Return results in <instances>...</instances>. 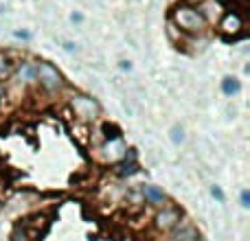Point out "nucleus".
<instances>
[{"label":"nucleus","mask_w":250,"mask_h":241,"mask_svg":"<svg viewBox=\"0 0 250 241\" xmlns=\"http://www.w3.org/2000/svg\"><path fill=\"white\" fill-rule=\"evenodd\" d=\"M73 22H82V16H79V13H73Z\"/></svg>","instance_id":"nucleus-18"},{"label":"nucleus","mask_w":250,"mask_h":241,"mask_svg":"<svg viewBox=\"0 0 250 241\" xmlns=\"http://www.w3.org/2000/svg\"><path fill=\"white\" fill-rule=\"evenodd\" d=\"M211 193H213V198H217L220 202H224V191H222L220 186H211Z\"/></svg>","instance_id":"nucleus-15"},{"label":"nucleus","mask_w":250,"mask_h":241,"mask_svg":"<svg viewBox=\"0 0 250 241\" xmlns=\"http://www.w3.org/2000/svg\"><path fill=\"white\" fill-rule=\"evenodd\" d=\"M11 241H29V233H26V228L18 226V228L11 233Z\"/></svg>","instance_id":"nucleus-13"},{"label":"nucleus","mask_w":250,"mask_h":241,"mask_svg":"<svg viewBox=\"0 0 250 241\" xmlns=\"http://www.w3.org/2000/svg\"><path fill=\"white\" fill-rule=\"evenodd\" d=\"M99 151L105 162H121L125 156H127V145H125L121 134H117V136H110Z\"/></svg>","instance_id":"nucleus-4"},{"label":"nucleus","mask_w":250,"mask_h":241,"mask_svg":"<svg viewBox=\"0 0 250 241\" xmlns=\"http://www.w3.org/2000/svg\"><path fill=\"white\" fill-rule=\"evenodd\" d=\"M242 206L250 208V191H242Z\"/></svg>","instance_id":"nucleus-16"},{"label":"nucleus","mask_w":250,"mask_h":241,"mask_svg":"<svg viewBox=\"0 0 250 241\" xmlns=\"http://www.w3.org/2000/svg\"><path fill=\"white\" fill-rule=\"evenodd\" d=\"M13 70H16L13 60L9 55H4V53H0V79H9L13 75Z\"/></svg>","instance_id":"nucleus-12"},{"label":"nucleus","mask_w":250,"mask_h":241,"mask_svg":"<svg viewBox=\"0 0 250 241\" xmlns=\"http://www.w3.org/2000/svg\"><path fill=\"white\" fill-rule=\"evenodd\" d=\"M121 68H123V70H129L132 66H129V61H121Z\"/></svg>","instance_id":"nucleus-17"},{"label":"nucleus","mask_w":250,"mask_h":241,"mask_svg":"<svg viewBox=\"0 0 250 241\" xmlns=\"http://www.w3.org/2000/svg\"><path fill=\"white\" fill-rule=\"evenodd\" d=\"M129 151V160L127 156L121 160V164H119V176L121 178H127V176H134V173H138V162H136V154H134V149H127Z\"/></svg>","instance_id":"nucleus-9"},{"label":"nucleus","mask_w":250,"mask_h":241,"mask_svg":"<svg viewBox=\"0 0 250 241\" xmlns=\"http://www.w3.org/2000/svg\"><path fill=\"white\" fill-rule=\"evenodd\" d=\"M171 20L185 33H198L207 26V18L202 16V11L195 7H189V4H180V7L173 9Z\"/></svg>","instance_id":"nucleus-1"},{"label":"nucleus","mask_w":250,"mask_h":241,"mask_svg":"<svg viewBox=\"0 0 250 241\" xmlns=\"http://www.w3.org/2000/svg\"><path fill=\"white\" fill-rule=\"evenodd\" d=\"M141 193H143V198H145L149 204H163L165 200H167L165 191L160 189V186H154V184H143L141 186Z\"/></svg>","instance_id":"nucleus-7"},{"label":"nucleus","mask_w":250,"mask_h":241,"mask_svg":"<svg viewBox=\"0 0 250 241\" xmlns=\"http://www.w3.org/2000/svg\"><path fill=\"white\" fill-rule=\"evenodd\" d=\"M2 208H4V202H2V200H0V213H2Z\"/></svg>","instance_id":"nucleus-19"},{"label":"nucleus","mask_w":250,"mask_h":241,"mask_svg":"<svg viewBox=\"0 0 250 241\" xmlns=\"http://www.w3.org/2000/svg\"><path fill=\"white\" fill-rule=\"evenodd\" d=\"M35 81H38L46 92H60L66 88V81H64V77H62V73L55 68V66L48 64V61L35 64Z\"/></svg>","instance_id":"nucleus-2"},{"label":"nucleus","mask_w":250,"mask_h":241,"mask_svg":"<svg viewBox=\"0 0 250 241\" xmlns=\"http://www.w3.org/2000/svg\"><path fill=\"white\" fill-rule=\"evenodd\" d=\"M180 220H182V213L176 206H165L163 211H158L154 215V226L160 233H169L176 226H180Z\"/></svg>","instance_id":"nucleus-5"},{"label":"nucleus","mask_w":250,"mask_h":241,"mask_svg":"<svg viewBox=\"0 0 250 241\" xmlns=\"http://www.w3.org/2000/svg\"><path fill=\"white\" fill-rule=\"evenodd\" d=\"M242 29H244V20L237 11L224 13V18H222V22H220V31L226 38H237V35H242Z\"/></svg>","instance_id":"nucleus-6"},{"label":"nucleus","mask_w":250,"mask_h":241,"mask_svg":"<svg viewBox=\"0 0 250 241\" xmlns=\"http://www.w3.org/2000/svg\"><path fill=\"white\" fill-rule=\"evenodd\" d=\"M171 141L176 142V145H180V142L185 141V129H182V127H178V125H176V127L171 129Z\"/></svg>","instance_id":"nucleus-14"},{"label":"nucleus","mask_w":250,"mask_h":241,"mask_svg":"<svg viewBox=\"0 0 250 241\" xmlns=\"http://www.w3.org/2000/svg\"><path fill=\"white\" fill-rule=\"evenodd\" d=\"M13 73L18 75L20 83H24V86L35 81V64L33 61H22V64H18V68L13 70Z\"/></svg>","instance_id":"nucleus-8"},{"label":"nucleus","mask_w":250,"mask_h":241,"mask_svg":"<svg viewBox=\"0 0 250 241\" xmlns=\"http://www.w3.org/2000/svg\"><path fill=\"white\" fill-rule=\"evenodd\" d=\"M176 233L171 235V241H198L200 235L193 226H176Z\"/></svg>","instance_id":"nucleus-10"},{"label":"nucleus","mask_w":250,"mask_h":241,"mask_svg":"<svg viewBox=\"0 0 250 241\" xmlns=\"http://www.w3.org/2000/svg\"><path fill=\"white\" fill-rule=\"evenodd\" d=\"M242 90V83H239V79L237 77H224L222 79V92L224 95H229V97H233V95H237V92Z\"/></svg>","instance_id":"nucleus-11"},{"label":"nucleus","mask_w":250,"mask_h":241,"mask_svg":"<svg viewBox=\"0 0 250 241\" xmlns=\"http://www.w3.org/2000/svg\"><path fill=\"white\" fill-rule=\"evenodd\" d=\"M70 110H73L75 117L79 120H83V123H90V120H95L101 114L99 103H97L92 97H86V95H75L73 99H70Z\"/></svg>","instance_id":"nucleus-3"}]
</instances>
